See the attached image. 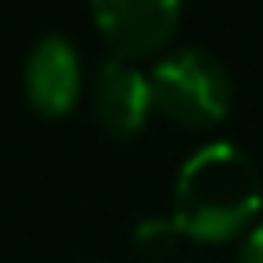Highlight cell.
Masks as SVG:
<instances>
[{
	"label": "cell",
	"instance_id": "cell-8",
	"mask_svg": "<svg viewBox=\"0 0 263 263\" xmlns=\"http://www.w3.org/2000/svg\"><path fill=\"white\" fill-rule=\"evenodd\" d=\"M76 263H94V259H76Z\"/></svg>",
	"mask_w": 263,
	"mask_h": 263
},
{
	"label": "cell",
	"instance_id": "cell-3",
	"mask_svg": "<svg viewBox=\"0 0 263 263\" xmlns=\"http://www.w3.org/2000/svg\"><path fill=\"white\" fill-rule=\"evenodd\" d=\"M180 0H90V18L116 58L162 51L180 26Z\"/></svg>",
	"mask_w": 263,
	"mask_h": 263
},
{
	"label": "cell",
	"instance_id": "cell-6",
	"mask_svg": "<svg viewBox=\"0 0 263 263\" xmlns=\"http://www.w3.org/2000/svg\"><path fill=\"white\" fill-rule=\"evenodd\" d=\"M180 238H184V234H180V227H177L173 216H148V220H141V223L134 227V245H137V252H141L144 259H152V263L170 259V256L177 252Z\"/></svg>",
	"mask_w": 263,
	"mask_h": 263
},
{
	"label": "cell",
	"instance_id": "cell-5",
	"mask_svg": "<svg viewBox=\"0 0 263 263\" xmlns=\"http://www.w3.org/2000/svg\"><path fill=\"white\" fill-rule=\"evenodd\" d=\"M90 112L105 134L130 137L137 134L148 116L155 112L152 105V80L126 58H108L98 69L94 90H90Z\"/></svg>",
	"mask_w": 263,
	"mask_h": 263
},
{
	"label": "cell",
	"instance_id": "cell-9",
	"mask_svg": "<svg viewBox=\"0 0 263 263\" xmlns=\"http://www.w3.org/2000/svg\"><path fill=\"white\" fill-rule=\"evenodd\" d=\"M184 263H187V259H184Z\"/></svg>",
	"mask_w": 263,
	"mask_h": 263
},
{
	"label": "cell",
	"instance_id": "cell-7",
	"mask_svg": "<svg viewBox=\"0 0 263 263\" xmlns=\"http://www.w3.org/2000/svg\"><path fill=\"white\" fill-rule=\"evenodd\" d=\"M238 263H263V223H256L245 234L241 252H238Z\"/></svg>",
	"mask_w": 263,
	"mask_h": 263
},
{
	"label": "cell",
	"instance_id": "cell-2",
	"mask_svg": "<svg viewBox=\"0 0 263 263\" xmlns=\"http://www.w3.org/2000/svg\"><path fill=\"white\" fill-rule=\"evenodd\" d=\"M152 105L170 123L187 130L216 126L231 112V72L227 65L202 51V47H180L155 62L152 69Z\"/></svg>",
	"mask_w": 263,
	"mask_h": 263
},
{
	"label": "cell",
	"instance_id": "cell-1",
	"mask_svg": "<svg viewBox=\"0 0 263 263\" xmlns=\"http://www.w3.org/2000/svg\"><path fill=\"white\" fill-rule=\"evenodd\" d=\"M263 205L256 162L231 141L191 152L173 184V220L184 238L227 241L241 234Z\"/></svg>",
	"mask_w": 263,
	"mask_h": 263
},
{
	"label": "cell",
	"instance_id": "cell-4",
	"mask_svg": "<svg viewBox=\"0 0 263 263\" xmlns=\"http://www.w3.org/2000/svg\"><path fill=\"white\" fill-rule=\"evenodd\" d=\"M26 98L40 116H69L83 94V62L69 36L47 33L33 44L22 69Z\"/></svg>",
	"mask_w": 263,
	"mask_h": 263
}]
</instances>
